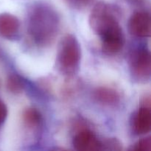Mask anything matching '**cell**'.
<instances>
[{"instance_id":"cell-1","label":"cell","mask_w":151,"mask_h":151,"mask_svg":"<svg viewBox=\"0 0 151 151\" xmlns=\"http://www.w3.org/2000/svg\"><path fill=\"white\" fill-rule=\"evenodd\" d=\"M60 16L55 8L44 1L29 6L26 17L27 32L36 46L45 47L55 40L60 29Z\"/></svg>"},{"instance_id":"cell-2","label":"cell","mask_w":151,"mask_h":151,"mask_svg":"<svg viewBox=\"0 0 151 151\" xmlns=\"http://www.w3.org/2000/svg\"><path fill=\"white\" fill-rule=\"evenodd\" d=\"M81 60V48L76 37L65 35L58 44L56 55V67L63 75L72 77L78 72Z\"/></svg>"},{"instance_id":"cell-3","label":"cell","mask_w":151,"mask_h":151,"mask_svg":"<svg viewBox=\"0 0 151 151\" xmlns=\"http://www.w3.org/2000/svg\"><path fill=\"white\" fill-rule=\"evenodd\" d=\"M121 11L117 5L99 1L94 4L89 16V25L100 36L107 29L119 24Z\"/></svg>"},{"instance_id":"cell-4","label":"cell","mask_w":151,"mask_h":151,"mask_svg":"<svg viewBox=\"0 0 151 151\" xmlns=\"http://www.w3.org/2000/svg\"><path fill=\"white\" fill-rule=\"evenodd\" d=\"M130 73L133 81L138 83H145L151 77V57L149 49L140 47L134 50L129 61Z\"/></svg>"},{"instance_id":"cell-5","label":"cell","mask_w":151,"mask_h":151,"mask_svg":"<svg viewBox=\"0 0 151 151\" xmlns=\"http://www.w3.org/2000/svg\"><path fill=\"white\" fill-rule=\"evenodd\" d=\"M102 50L107 55H115L119 52L125 45V35L120 24L114 25L100 35Z\"/></svg>"},{"instance_id":"cell-6","label":"cell","mask_w":151,"mask_h":151,"mask_svg":"<svg viewBox=\"0 0 151 151\" xmlns=\"http://www.w3.org/2000/svg\"><path fill=\"white\" fill-rule=\"evenodd\" d=\"M128 30L134 37L145 38L150 35V15L147 11H137L131 15L128 24Z\"/></svg>"},{"instance_id":"cell-7","label":"cell","mask_w":151,"mask_h":151,"mask_svg":"<svg viewBox=\"0 0 151 151\" xmlns=\"http://www.w3.org/2000/svg\"><path fill=\"white\" fill-rule=\"evenodd\" d=\"M75 150L79 151L101 150L102 142L95 134L88 129H83L77 133L72 140Z\"/></svg>"},{"instance_id":"cell-8","label":"cell","mask_w":151,"mask_h":151,"mask_svg":"<svg viewBox=\"0 0 151 151\" xmlns=\"http://www.w3.org/2000/svg\"><path fill=\"white\" fill-rule=\"evenodd\" d=\"M131 128L136 135L148 134L151 128L150 108L143 106L133 114L131 118Z\"/></svg>"},{"instance_id":"cell-9","label":"cell","mask_w":151,"mask_h":151,"mask_svg":"<svg viewBox=\"0 0 151 151\" xmlns=\"http://www.w3.org/2000/svg\"><path fill=\"white\" fill-rule=\"evenodd\" d=\"M20 28V21L16 16L7 13L0 14V36L6 39H15L19 36Z\"/></svg>"},{"instance_id":"cell-10","label":"cell","mask_w":151,"mask_h":151,"mask_svg":"<svg viewBox=\"0 0 151 151\" xmlns=\"http://www.w3.org/2000/svg\"><path fill=\"white\" fill-rule=\"evenodd\" d=\"M94 100L105 106H115L120 101V94L116 89L111 87L101 86L96 88L93 92Z\"/></svg>"},{"instance_id":"cell-11","label":"cell","mask_w":151,"mask_h":151,"mask_svg":"<svg viewBox=\"0 0 151 151\" xmlns=\"http://www.w3.org/2000/svg\"><path fill=\"white\" fill-rule=\"evenodd\" d=\"M25 125L29 128H35L40 126L42 122V116L38 109L29 107L25 109L22 114Z\"/></svg>"},{"instance_id":"cell-12","label":"cell","mask_w":151,"mask_h":151,"mask_svg":"<svg viewBox=\"0 0 151 151\" xmlns=\"http://www.w3.org/2000/svg\"><path fill=\"white\" fill-rule=\"evenodd\" d=\"M7 88L9 91L13 94L22 93L24 88V83L20 77L13 74L9 75L7 81Z\"/></svg>"},{"instance_id":"cell-13","label":"cell","mask_w":151,"mask_h":151,"mask_svg":"<svg viewBox=\"0 0 151 151\" xmlns=\"http://www.w3.org/2000/svg\"><path fill=\"white\" fill-rule=\"evenodd\" d=\"M101 150L119 151L122 150V145L117 139L109 138L102 141Z\"/></svg>"},{"instance_id":"cell-14","label":"cell","mask_w":151,"mask_h":151,"mask_svg":"<svg viewBox=\"0 0 151 151\" xmlns=\"http://www.w3.org/2000/svg\"><path fill=\"white\" fill-rule=\"evenodd\" d=\"M69 7L76 10H85L94 4L96 0H64Z\"/></svg>"},{"instance_id":"cell-15","label":"cell","mask_w":151,"mask_h":151,"mask_svg":"<svg viewBox=\"0 0 151 151\" xmlns=\"http://www.w3.org/2000/svg\"><path fill=\"white\" fill-rule=\"evenodd\" d=\"M131 150L136 151H150L151 150V138L150 137H147L139 140L133 145Z\"/></svg>"},{"instance_id":"cell-16","label":"cell","mask_w":151,"mask_h":151,"mask_svg":"<svg viewBox=\"0 0 151 151\" xmlns=\"http://www.w3.org/2000/svg\"><path fill=\"white\" fill-rule=\"evenodd\" d=\"M7 113H8V111H7L5 103L0 100V125H2L5 121L7 116Z\"/></svg>"}]
</instances>
